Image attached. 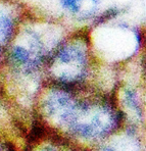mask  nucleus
<instances>
[{"mask_svg":"<svg viewBox=\"0 0 146 151\" xmlns=\"http://www.w3.org/2000/svg\"><path fill=\"white\" fill-rule=\"evenodd\" d=\"M12 57L19 63H27L30 60V52L24 47L17 46L12 51Z\"/></svg>","mask_w":146,"mask_h":151,"instance_id":"obj_3","label":"nucleus"},{"mask_svg":"<svg viewBox=\"0 0 146 151\" xmlns=\"http://www.w3.org/2000/svg\"><path fill=\"white\" fill-rule=\"evenodd\" d=\"M60 6L66 12L77 13L82 7V0H60Z\"/></svg>","mask_w":146,"mask_h":151,"instance_id":"obj_2","label":"nucleus"},{"mask_svg":"<svg viewBox=\"0 0 146 151\" xmlns=\"http://www.w3.org/2000/svg\"><path fill=\"white\" fill-rule=\"evenodd\" d=\"M13 30H14V23L12 17L6 14L0 15V36L2 37V39H9L13 33Z\"/></svg>","mask_w":146,"mask_h":151,"instance_id":"obj_1","label":"nucleus"},{"mask_svg":"<svg viewBox=\"0 0 146 151\" xmlns=\"http://www.w3.org/2000/svg\"><path fill=\"white\" fill-rule=\"evenodd\" d=\"M0 53H1V45H0Z\"/></svg>","mask_w":146,"mask_h":151,"instance_id":"obj_6","label":"nucleus"},{"mask_svg":"<svg viewBox=\"0 0 146 151\" xmlns=\"http://www.w3.org/2000/svg\"><path fill=\"white\" fill-rule=\"evenodd\" d=\"M90 1L94 2V3H97V2H98V1H99V0H90Z\"/></svg>","mask_w":146,"mask_h":151,"instance_id":"obj_5","label":"nucleus"},{"mask_svg":"<svg viewBox=\"0 0 146 151\" xmlns=\"http://www.w3.org/2000/svg\"><path fill=\"white\" fill-rule=\"evenodd\" d=\"M119 14V9H114V8H111V9L107 10L106 12L103 13L102 15L100 17V19H99V22H105L107 21V19H110L111 17H114V15Z\"/></svg>","mask_w":146,"mask_h":151,"instance_id":"obj_4","label":"nucleus"}]
</instances>
